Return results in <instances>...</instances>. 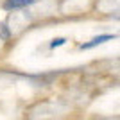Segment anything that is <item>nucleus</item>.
I'll list each match as a JSON object with an SVG mask.
<instances>
[{"instance_id":"obj_6","label":"nucleus","mask_w":120,"mask_h":120,"mask_svg":"<svg viewBox=\"0 0 120 120\" xmlns=\"http://www.w3.org/2000/svg\"><path fill=\"white\" fill-rule=\"evenodd\" d=\"M0 47H2V41H0Z\"/></svg>"},{"instance_id":"obj_7","label":"nucleus","mask_w":120,"mask_h":120,"mask_svg":"<svg viewBox=\"0 0 120 120\" xmlns=\"http://www.w3.org/2000/svg\"><path fill=\"white\" fill-rule=\"evenodd\" d=\"M38 2H40V0H38Z\"/></svg>"},{"instance_id":"obj_2","label":"nucleus","mask_w":120,"mask_h":120,"mask_svg":"<svg viewBox=\"0 0 120 120\" xmlns=\"http://www.w3.org/2000/svg\"><path fill=\"white\" fill-rule=\"evenodd\" d=\"M38 4V0H4L2 9L7 13H16V11H25L27 7Z\"/></svg>"},{"instance_id":"obj_4","label":"nucleus","mask_w":120,"mask_h":120,"mask_svg":"<svg viewBox=\"0 0 120 120\" xmlns=\"http://www.w3.org/2000/svg\"><path fill=\"white\" fill-rule=\"evenodd\" d=\"M13 29L9 27V23L7 22H0V41L2 43H5V41H9L11 38H13Z\"/></svg>"},{"instance_id":"obj_3","label":"nucleus","mask_w":120,"mask_h":120,"mask_svg":"<svg viewBox=\"0 0 120 120\" xmlns=\"http://www.w3.org/2000/svg\"><path fill=\"white\" fill-rule=\"evenodd\" d=\"M115 38H116L115 34H100V36L91 38L88 43H81L79 49L81 50H90V49H95L97 45H102V43H106V41H109V40H115Z\"/></svg>"},{"instance_id":"obj_5","label":"nucleus","mask_w":120,"mask_h":120,"mask_svg":"<svg viewBox=\"0 0 120 120\" xmlns=\"http://www.w3.org/2000/svg\"><path fill=\"white\" fill-rule=\"evenodd\" d=\"M66 38H54V40H50V43H49V49L50 50H54V49H57V47H63V45H66Z\"/></svg>"},{"instance_id":"obj_1","label":"nucleus","mask_w":120,"mask_h":120,"mask_svg":"<svg viewBox=\"0 0 120 120\" xmlns=\"http://www.w3.org/2000/svg\"><path fill=\"white\" fill-rule=\"evenodd\" d=\"M63 109L57 102H50V100H43L38 102L29 109L27 113V120H50L56 115H59V111Z\"/></svg>"}]
</instances>
